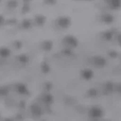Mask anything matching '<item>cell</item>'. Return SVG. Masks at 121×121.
<instances>
[{"mask_svg":"<svg viewBox=\"0 0 121 121\" xmlns=\"http://www.w3.org/2000/svg\"><path fill=\"white\" fill-rule=\"evenodd\" d=\"M91 62L97 68H103L107 64V60L101 55H96L91 58Z\"/></svg>","mask_w":121,"mask_h":121,"instance_id":"cell-1","label":"cell"},{"mask_svg":"<svg viewBox=\"0 0 121 121\" xmlns=\"http://www.w3.org/2000/svg\"><path fill=\"white\" fill-rule=\"evenodd\" d=\"M89 115L93 119H99L104 116V111L98 106H93L89 110Z\"/></svg>","mask_w":121,"mask_h":121,"instance_id":"cell-2","label":"cell"},{"mask_svg":"<svg viewBox=\"0 0 121 121\" xmlns=\"http://www.w3.org/2000/svg\"><path fill=\"white\" fill-rule=\"evenodd\" d=\"M104 1L111 10H118L121 9V0H104Z\"/></svg>","mask_w":121,"mask_h":121,"instance_id":"cell-3","label":"cell"},{"mask_svg":"<svg viewBox=\"0 0 121 121\" xmlns=\"http://www.w3.org/2000/svg\"><path fill=\"white\" fill-rule=\"evenodd\" d=\"M81 77L86 80H89V79H92L93 78L94 73L91 69L87 68V69H84L81 71Z\"/></svg>","mask_w":121,"mask_h":121,"instance_id":"cell-4","label":"cell"},{"mask_svg":"<svg viewBox=\"0 0 121 121\" xmlns=\"http://www.w3.org/2000/svg\"><path fill=\"white\" fill-rule=\"evenodd\" d=\"M115 87L116 85L114 83L111 81H108L104 85V90L105 92H107V94H111L115 91Z\"/></svg>","mask_w":121,"mask_h":121,"instance_id":"cell-5","label":"cell"},{"mask_svg":"<svg viewBox=\"0 0 121 121\" xmlns=\"http://www.w3.org/2000/svg\"><path fill=\"white\" fill-rule=\"evenodd\" d=\"M101 21L106 24H111L114 21V17L111 14H104L101 16Z\"/></svg>","mask_w":121,"mask_h":121,"instance_id":"cell-6","label":"cell"},{"mask_svg":"<svg viewBox=\"0 0 121 121\" xmlns=\"http://www.w3.org/2000/svg\"><path fill=\"white\" fill-rule=\"evenodd\" d=\"M113 31L112 30H107L102 33V38L106 41H111L113 37Z\"/></svg>","mask_w":121,"mask_h":121,"instance_id":"cell-7","label":"cell"},{"mask_svg":"<svg viewBox=\"0 0 121 121\" xmlns=\"http://www.w3.org/2000/svg\"><path fill=\"white\" fill-rule=\"evenodd\" d=\"M89 95L92 96V97H96L98 95V90L95 89H91L89 91Z\"/></svg>","mask_w":121,"mask_h":121,"instance_id":"cell-8","label":"cell"},{"mask_svg":"<svg viewBox=\"0 0 121 121\" xmlns=\"http://www.w3.org/2000/svg\"><path fill=\"white\" fill-rule=\"evenodd\" d=\"M108 55H109V56L111 57V58H117V52H115V51H111L109 53H108Z\"/></svg>","mask_w":121,"mask_h":121,"instance_id":"cell-9","label":"cell"},{"mask_svg":"<svg viewBox=\"0 0 121 121\" xmlns=\"http://www.w3.org/2000/svg\"><path fill=\"white\" fill-rule=\"evenodd\" d=\"M115 91H116V92H118L119 94L121 95V82H120V83H118L117 85H116Z\"/></svg>","mask_w":121,"mask_h":121,"instance_id":"cell-10","label":"cell"},{"mask_svg":"<svg viewBox=\"0 0 121 121\" xmlns=\"http://www.w3.org/2000/svg\"><path fill=\"white\" fill-rule=\"evenodd\" d=\"M117 43H118L119 45H120V46H121V33H120L118 35H117Z\"/></svg>","mask_w":121,"mask_h":121,"instance_id":"cell-11","label":"cell"}]
</instances>
